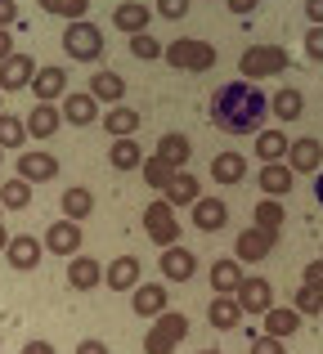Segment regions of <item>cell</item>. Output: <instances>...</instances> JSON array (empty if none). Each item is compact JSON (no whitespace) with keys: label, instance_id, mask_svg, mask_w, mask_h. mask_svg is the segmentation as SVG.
Returning <instances> with one entry per match:
<instances>
[{"label":"cell","instance_id":"cell-45","mask_svg":"<svg viewBox=\"0 0 323 354\" xmlns=\"http://www.w3.org/2000/svg\"><path fill=\"white\" fill-rule=\"evenodd\" d=\"M14 23H18V0H0V27L14 32Z\"/></svg>","mask_w":323,"mask_h":354},{"label":"cell","instance_id":"cell-17","mask_svg":"<svg viewBox=\"0 0 323 354\" xmlns=\"http://www.w3.org/2000/svg\"><path fill=\"white\" fill-rule=\"evenodd\" d=\"M274 242H279V234H265V229H243V234H238V260H247V265H261L265 256H270L274 251Z\"/></svg>","mask_w":323,"mask_h":354},{"label":"cell","instance_id":"cell-49","mask_svg":"<svg viewBox=\"0 0 323 354\" xmlns=\"http://www.w3.org/2000/svg\"><path fill=\"white\" fill-rule=\"evenodd\" d=\"M306 18L310 27H323V0H306Z\"/></svg>","mask_w":323,"mask_h":354},{"label":"cell","instance_id":"cell-20","mask_svg":"<svg viewBox=\"0 0 323 354\" xmlns=\"http://www.w3.org/2000/svg\"><path fill=\"white\" fill-rule=\"evenodd\" d=\"M95 104H108V108H117L126 99V81L117 77V72H108V68H99L95 77H90V90H86Z\"/></svg>","mask_w":323,"mask_h":354},{"label":"cell","instance_id":"cell-1","mask_svg":"<svg viewBox=\"0 0 323 354\" xmlns=\"http://www.w3.org/2000/svg\"><path fill=\"white\" fill-rule=\"evenodd\" d=\"M265 113H270V95L252 81H229L211 95V121L220 130H261Z\"/></svg>","mask_w":323,"mask_h":354},{"label":"cell","instance_id":"cell-9","mask_svg":"<svg viewBox=\"0 0 323 354\" xmlns=\"http://www.w3.org/2000/svg\"><path fill=\"white\" fill-rule=\"evenodd\" d=\"M36 95V104H54V99H63V90H68V72L59 68V63H45V68H36L32 86H27Z\"/></svg>","mask_w":323,"mask_h":354},{"label":"cell","instance_id":"cell-7","mask_svg":"<svg viewBox=\"0 0 323 354\" xmlns=\"http://www.w3.org/2000/svg\"><path fill=\"white\" fill-rule=\"evenodd\" d=\"M283 166H288L292 175H319V166H323V144H319L315 135H297V139L288 144V162H283Z\"/></svg>","mask_w":323,"mask_h":354},{"label":"cell","instance_id":"cell-57","mask_svg":"<svg viewBox=\"0 0 323 354\" xmlns=\"http://www.w3.org/2000/svg\"><path fill=\"white\" fill-rule=\"evenodd\" d=\"M319 319H323V310H319Z\"/></svg>","mask_w":323,"mask_h":354},{"label":"cell","instance_id":"cell-16","mask_svg":"<svg viewBox=\"0 0 323 354\" xmlns=\"http://www.w3.org/2000/svg\"><path fill=\"white\" fill-rule=\"evenodd\" d=\"M59 175V157L50 153H18V180L23 184H50Z\"/></svg>","mask_w":323,"mask_h":354},{"label":"cell","instance_id":"cell-23","mask_svg":"<svg viewBox=\"0 0 323 354\" xmlns=\"http://www.w3.org/2000/svg\"><path fill=\"white\" fill-rule=\"evenodd\" d=\"M211 180L216 184H243L247 180V157L234 153V148H229V153H216L211 157Z\"/></svg>","mask_w":323,"mask_h":354},{"label":"cell","instance_id":"cell-31","mask_svg":"<svg viewBox=\"0 0 323 354\" xmlns=\"http://www.w3.org/2000/svg\"><path fill=\"white\" fill-rule=\"evenodd\" d=\"M288 144L292 139L283 135V130H261V135H256V157H261V166L283 162V157H288Z\"/></svg>","mask_w":323,"mask_h":354},{"label":"cell","instance_id":"cell-41","mask_svg":"<svg viewBox=\"0 0 323 354\" xmlns=\"http://www.w3.org/2000/svg\"><path fill=\"white\" fill-rule=\"evenodd\" d=\"M131 54L144 59V63H153V59H162V41L149 36V32H140V36H131Z\"/></svg>","mask_w":323,"mask_h":354},{"label":"cell","instance_id":"cell-29","mask_svg":"<svg viewBox=\"0 0 323 354\" xmlns=\"http://www.w3.org/2000/svg\"><path fill=\"white\" fill-rule=\"evenodd\" d=\"M292 184H297V175H292L283 162L261 166V193L265 198H283V193H292Z\"/></svg>","mask_w":323,"mask_h":354},{"label":"cell","instance_id":"cell-4","mask_svg":"<svg viewBox=\"0 0 323 354\" xmlns=\"http://www.w3.org/2000/svg\"><path fill=\"white\" fill-rule=\"evenodd\" d=\"M63 54H68L72 63H99L104 59V32H99L95 23H72L63 27Z\"/></svg>","mask_w":323,"mask_h":354},{"label":"cell","instance_id":"cell-25","mask_svg":"<svg viewBox=\"0 0 323 354\" xmlns=\"http://www.w3.org/2000/svg\"><path fill=\"white\" fill-rule=\"evenodd\" d=\"M45 247H50L54 256H77V247H81V225H72V220L50 225V229H45Z\"/></svg>","mask_w":323,"mask_h":354},{"label":"cell","instance_id":"cell-6","mask_svg":"<svg viewBox=\"0 0 323 354\" xmlns=\"http://www.w3.org/2000/svg\"><path fill=\"white\" fill-rule=\"evenodd\" d=\"M144 234L153 242H162V247H175L180 242V220H175V207H166L158 198L153 207H144Z\"/></svg>","mask_w":323,"mask_h":354},{"label":"cell","instance_id":"cell-11","mask_svg":"<svg viewBox=\"0 0 323 354\" xmlns=\"http://www.w3.org/2000/svg\"><path fill=\"white\" fill-rule=\"evenodd\" d=\"M234 301H238V310H243V314H265L274 305V287L265 283V278H243L238 292H234Z\"/></svg>","mask_w":323,"mask_h":354},{"label":"cell","instance_id":"cell-52","mask_svg":"<svg viewBox=\"0 0 323 354\" xmlns=\"http://www.w3.org/2000/svg\"><path fill=\"white\" fill-rule=\"evenodd\" d=\"M23 354H54V346H50V341H27Z\"/></svg>","mask_w":323,"mask_h":354},{"label":"cell","instance_id":"cell-47","mask_svg":"<svg viewBox=\"0 0 323 354\" xmlns=\"http://www.w3.org/2000/svg\"><path fill=\"white\" fill-rule=\"evenodd\" d=\"M252 354H288V350H283V341H274V337H256Z\"/></svg>","mask_w":323,"mask_h":354},{"label":"cell","instance_id":"cell-12","mask_svg":"<svg viewBox=\"0 0 323 354\" xmlns=\"http://www.w3.org/2000/svg\"><path fill=\"white\" fill-rule=\"evenodd\" d=\"M189 220H193V229H202V234H216V229H225V225H229L225 198H198V202L189 207Z\"/></svg>","mask_w":323,"mask_h":354},{"label":"cell","instance_id":"cell-24","mask_svg":"<svg viewBox=\"0 0 323 354\" xmlns=\"http://www.w3.org/2000/svg\"><path fill=\"white\" fill-rule=\"evenodd\" d=\"M68 283L77 287V292H90V287L104 283V265H99L95 256H72L68 260Z\"/></svg>","mask_w":323,"mask_h":354},{"label":"cell","instance_id":"cell-33","mask_svg":"<svg viewBox=\"0 0 323 354\" xmlns=\"http://www.w3.org/2000/svg\"><path fill=\"white\" fill-rule=\"evenodd\" d=\"M238 283H243L238 260H216V265H211V287H216V296H234Z\"/></svg>","mask_w":323,"mask_h":354},{"label":"cell","instance_id":"cell-2","mask_svg":"<svg viewBox=\"0 0 323 354\" xmlns=\"http://www.w3.org/2000/svg\"><path fill=\"white\" fill-rule=\"evenodd\" d=\"M162 59L171 63V68H180V72H211V68L220 63V54H216V45H211V41L180 36V41L162 45Z\"/></svg>","mask_w":323,"mask_h":354},{"label":"cell","instance_id":"cell-38","mask_svg":"<svg viewBox=\"0 0 323 354\" xmlns=\"http://www.w3.org/2000/svg\"><path fill=\"white\" fill-rule=\"evenodd\" d=\"M23 144H27V126H23V117L0 113V153H5V148H23Z\"/></svg>","mask_w":323,"mask_h":354},{"label":"cell","instance_id":"cell-53","mask_svg":"<svg viewBox=\"0 0 323 354\" xmlns=\"http://www.w3.org/2000/svg\"><path fill=\"white\" fill-rule=\"evenodd\" d=\"M315 198H319V207H323V171L315 175Z\"/></svg>","mask_w":323,"mask_h":354},{"label":"cell","instance_id":"cell-58","mask_svg":"<svg viewBox=\"0 0 323 354\" xmlns=\"http://www.w3.org/2000/svg\"><path fill=\"white\" fill-rule=\"evenodd\" d=\"M0 113H5V108H0Z\"/></svg>","mask_w":323,"mask_h":354},{"label":"cell","instance_id":"cell-55","mask_svg":"<svg viewBox=\"0 0 323 354\" xmlns=\"http://www.w3.org/2000/svg\"><path fill=\"white\" fill-rule=\"evenodd\" d=\"M198 354H225V350H198Z\"/></svg>","mask_w":323,"mask_h":354},{"label":"cell","instance_id":"cell-32","mask_svg":"<svg viewBox=\"0 0 323 354\" xmlns=\"http://www.w3.org/2000/svg\"><path fill=\"white\" fill-rule=\"evenodd\" d=\"M108 162H113V171H140L144 148L135 144V139H113V148H108Z\"/></svg>","mask_w":323,"mask_h":354},{"label":"cell","instance_id":"cell-39","mask_svg":"<svg viewBox=\"0 0 323 354\" xmlns=\"http://www.w3.org/2000/svg\"><path fill=\"white\" fill-rule=\"evenodd\" d=\"M256 229H265V234H279V229H283V207H279V198H265L261 207H256Z\"/></svg>","mask_w":323,"mask_h":354},{"label":"cell","instance_id":"cell-54","mask_svg":"<svg viewBox=\"0 0 323 354\" xmlns=\"http://www.w3.org/2000/svg\"><path fill=\"white\" fill-rule=\"evenodd\" d=\"M9 247V234H5V225H0V251H5Z\"/></svg>","mask_w":323,"mask_h":354},{"label":"cell","instance_id":"cell-27","mask_svg":"<svg viewBox=\"0 0 323 354\" xmlns=\"http://www.w3.org/2000/svg\"><path fill=\"white\" fill-rule=\"evenodd\" d=\"M59 117L68 121V126H95V121H99V104L90 95H68L59 104Z\"/></svg>","mask_w":323,"mask_h":354},{"label":"cell","instance_id":"cell-48","mask_svg":"<svg viewBox=\"0 0 323 354\" xmlns=\"http://www.w3.org/2000/svg\"><path fill=\"white\" fill-rule=\"evenodd\" d=\"M225 9H229V14H238V18H247V14L261 9V0H225Z\"/></svg>","mask_w":323,"mask_h":354},{"label":"cell","instance_id":"cell-35","mask_svg":"<svg viewBox=\"0 0 323 354\" xmlns=\"http://www.w3.org/2000/svg\"><path fill=\"white\" fill-rule=\"evenodd\" d=\"M0 207H5V211H27V207H32V184H23L18 175L5 180V184H0Z\"/></svg>","mask_w":323,"mask_h":354},{"label":"cell","instance_id":"cell-51","mask_svg":"<svg viewBox=\"0 0 323 354\" xmlns=\"http://www.w3.org/2000/svg\"><path fill=\"white\" fill-rule=\"evenodd\" d=\"M77 354H108V346H104V341H81Z\"/></svg>","mask_w":323,"mask_h":354},{"label":"cell","instance_id":"cell-30","mask_svg":"<svg viewBox=\"0 0 323 354\" xmlns=\"http://www.w3.org/2000/svg\"><path fill=\"white\" fill-rule=\"evenodd\" d=\"M207 319H211V328L229 332V328H238V323H243V310H238V301H234V296H211Z\"/></svg>","mask_w":323,"mask_h":354},{"label":"cell","instance_id":"cell-42","mask_svg":"<svg viewBox=\"0 0 323 354\" xmlns=\"http://www.w3.org/2000/svg\"><path fill=\"white\" fill-rule=\"evenodd\" d=\"M140 166H144V180H149V189H158V193L166 189V184H171V175H175L171 166H162V162H158V157H144Z\"/></svg>","mask_w":323,"mask_h":354},{"label":"cell","instance_id":"cell-10","mask_svg":"<svg viewBox=\"0 0 323 354\" xmlns=\"http://www.w3.org/2000/svg\"><path fill=\"white\" fill-rule=\"evenodd\" d=\"M198 274V256H193L189 247H162V278L166 283H189V278Z\"/></svg>","mask_w":323,"mask_h":354},{"label":"cell","instance_id":"cell-34","mask_svg":"<svg viewBox=\"0 0 323 354\" xmlns=\"http://www.w3.org/2000/svg\"><path fill=\"white\" fill-rule=\"evenodd\" d=\"M270 113L279 121H297L306 113V99H301V90H279V95H270Z\"/></svg>","mask_w":323,"mask_h":354},{"label":"cell","instance_id":"cell-36","mask_svg":"<svg viewBox=\"0 0 323 354\" xmlns=\"http://www.w3.org/2000/svg\"><path fill=\"white\" fill-rule=\"evenodd\" d=\"M90 211H95V198H90V189H68V193H63V216H68L72 225H81Z\"/></svg>","mask_w":323,"mask_h":354},{"label":"cell","instance_id":"cell-28","mask_svg":"<svg viewBox=\"0 0 323 354\" xmlns=\"http://www.w3.org/2000/svg\"><path fill=\"white\" fill-rule=\"evenodd\" d=\"M99 121H104V130L113 139H135V130H140V113H135V108H126V104L99 113Z\"/></svg>","mask_w":323,"mask_h":354},{"label":"cell","instance_id":"cell-26","mask_svg":"<svg viewBox=\"0 0 323 354\" xmlns=\"http://www.w3.org/2000/svg\"><path fill=\"white\" fill-rule=\"evenodd\" d=\"M292 332H301V314L292 310V305H270V310H265V337L283 341V337H292Z\"/></svg>","mask_w":323,"mask_h":354},{"label":"cell","instance_id":"cell-56","mask_svg":"<svg viewBox=\"0 0 323 354\" xmlns=\"http://www.w3.org/2000/svg\"><path fill=\"white\" fill-rule=\"evenodd\" d=\"M0 162H5V153H0Z\"/></svg>","mask_w":323,"mask_h":354},{"label":"cell","instance_id":"cell-19","mask_svg":"<svg viewBox=\"0 0 323 354\" xmlns=\"http://www.w3.org/2000/svg\"><path fill=\"white\" fill-rule=\"evenodd\" d=\"M158 157L162 166H171V171H184L189 166V157H193V144H189V135H180V130H171V135H162L158 139Z\"/></svg>","mask_w":323,"mask_h":354},{"label":"cell","instance_id":"cell-37","mask_svg":"<svg viewBox=\"0 0 323 354\" xmlns=\"http://www.w3.org/2000/svg\"><path fill=\"white\" fill-rule=\"evenodd\" d=\"M36 5L54 18H68V23H81L90 14V0H36Z\"/></svg>","mask_w":323,"mask_h":354},{"label":"cell","instance_id":"cell-50","mask_svg":"<svg viewBox=\"0 0 323 354\" xmlns=\"http://www.w3.org/2000/svg\"><path fill=\"white\" fill-rule=\"evenodd\" d=\"M9 54H14V36H9V32H5V27H0V63H5V59H9Z\"/></svg>","mask_w":323,"mask_h":354},{"label":"cell","instance_id":"cell-18","mask_svg":"<svg viewBox=\"0 0 323 354\" xmlns=\"http://www.w3.org/2000/svg\"><path fill=\"white\" fill-rule=\"evenodd\" d=\"M198 198H202V184H198V175H193V171H175L171 184L162 189V202H166V207H193Z\"/></svg>","mask_w":323,"mask_h":354},{"label":"cell","instance_id":"cell-13","mask_svg":"<svg viewBox=\"0 0 323 354\" xmlns=\"http://www.w3.org/2000/svg\"><path fill=\"white\" fill-rule=\"evenodd\" d=\"M104 283L113 287V292H135L140 287V256H117V260H108L104 265Z\"/></svg>","mask_w":323,"mask_h":354},{"label":"cell","instance_id":"cell-46","mask_svg":"<svg viewBox=\"0 0 323 354\" xmlns=\"http://www.w3.org/2000/svg\"><path fill=\"white\" fill-rule=\"evenodd\" d=\"M301 278H306V287H319V292H323V256H319V260H310Z\"/></svg>","mask_w":323,"mask_h":354},{"label":"cell","instance_id":"cell-22","mask_svg":"<svg viewBox=\"0 0 323 354\" xmlns=\"http://www.w3.org/2000/svg\"><path fill=\"white\" fill-rule=\"evenodd\" d=\"M23 126H27V139H50V135H59L63 117H59V108H54V104H36L32 113L23 117Z\"/></svg>","mask_w":323,"mask_h":354},{"label":"cell","instance_id":"cell-14","mask_svg":"<svg viewBox=\"0 0 323 354\" xmlns=\"http://www.w3.org/2000/svg\"><path fill=\"white\" fill-rule=\"evenodd\" d=\"M131 310L144 314V319H158V314L171 310V296H166V283H140L131 292Z\"/></svg>","mask_w":323,"mask_h":354},{"label":"cell","instance_id":"cell-3","mask_svg":"<svg viewBox=\"0 0 323 354\" xmlns=\"http://www.w3.org/2000/svg\"><path fill=\"white\" fill-rule=\"evenodd\" d=\"M288 50L283 45H247L243 59H238V68H243V81H265V77H279L283 68H288Z\"/></svg>","mask_w":323,"mask_h":354},{"label":"cell","instance_id":"cell-5","mask_svg":"<svg viewBox=\"0 0 323 354\" xmlns=\"http://www.w3.org/2000/svg\"><path fill=\"white\" fill-rule=\"evenodd\" d=\"M184 337H189V319L175 314V310H166V314L153 319L149 337H144V354H171V350H180Z\"/></svg>","mask_w":323,"mask_h":354},{"label":"cell","instance_id":"cell-15","mask_svg":"<svg viewBox=\"0 0 323 354\" xmlns=\"http://www.w3.org/2000/svg\"><path fill=\"white\" fill-rule=\"evenodd\" d=\"M149 23H153V9L144 5V0H122V5L113 9V27H117V32H126V36L149 32Z\"/></svg>","mask_w":323,"mask_h":354},{"label":"cell","instance_id":"cell-40","mask_svg":"<svg viewBox=\"0 0 323 354\" xmlns=\"http://www.w3.org/2000/svg\"><path fill=\"white\" fill-rule=\"evenodd\" d=\"M292 310H297L301 319H306V314H319V310H323V292H319V287H306V283H301V287H297V301H292Z\"/></svg>","mask_w":323,"mask_h":354},{"label":"cell","instance_id":"cell-8","mask_svg":"<svg viewBox=\"0 0 323 354\" xmlns=\"http://www.w3.org/2000/svg\"><path fill=\"white\" fill-rule=\"evenodd\" d=\"M36 68L41 63L32 59V54H9L5 63H0V95H14V90H27L32 86V77H36Z\"/></svg>","mask_w":323,"mask_h":354},{"label":"cell","instance_id":"cell-43","mask_svg":"<svg viewBox=\"0 0 323 354\" xmlns=\"http://www.w3.org/2000/svg\"><path fill=\"white\" fill-rule=\"evenodd\" d=\"M153 9H158L162 18H171V23H180V18L189 14V0H153Z\"/></svg>","mask_w":323,"mask_h":354},{"label":"cell","instance_id":"cell-21","mask_svg":"<svg viewBox=\"0 0 323 354\" xmlns=\"http://www.w3.org/2000/svg\"><path fill=\"white\" fill-rule=\"evenodd\" d=\"M5 260H9V269H36L41 265V242L32 234H14L5 247Z\"/></svg>","mask_w":323,"mask_h":354},{"label":"cell","instance_id":"cell-44","mask_svg":"<svg viewBox=\"0 0 323 354\" xmlns=\"http://www.w3.org/2000/svg\"><path fill=\"white\" fill-rule=\"evenodd\" d=\"M306 59L323 63V27H310V32H306Z\"/></svg>","mask_w":323,"mask_h":354}]
</instances>
